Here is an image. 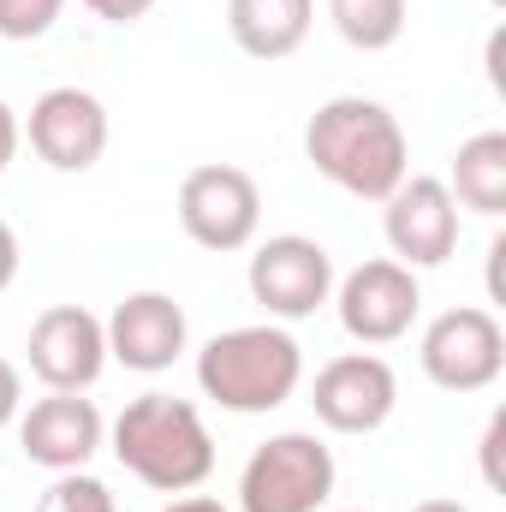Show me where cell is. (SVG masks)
Returning a JSON list of instances; mask_svg holds the SVG:
<instances>
[{"label":"cell","instance_id":"6da1fadb","mask_svg":"<svg viewBox=\"0 0 506 512\" xmlns=\"http://www.w3.org/2000/svg\"><path fill=\"white\" fill-rule=\"evenodd\" d=\"M304 155L310 167L364 197V203H387L399 191V179H411V143H405V126L370 102V96H334L310 114L304 126Z\"/></svg>","mask_w":506,"mask_h":512},{"label":"cell","instance_id":"7a4b0ae2","mask_svg":"<svg viewBox=\"0 0 506 512\" xmlns=\"http://www.w3.org/2000/svg\"><path fill=\"white\" fill-rule=\"evenodd\" d=\"M114 459L155 495H191L215 471V435L179 393H137L114 417Z\"/></svg>","mask_w":506,"mask_h":512},{"label":"cell","instance_id":"3957f363","mask_svg":"<svg viewBox=\"0 0 506 512\" xmlns=\"http://www.w3.org/2000/svg\"><path fill=\"white\" fill-rule=\"evenodd\" d=\"M298 382H304V346L274 322L227 328L197 352V387L239 417L280 411L298 393Z\"/></svg>","mask_w":506,"mask_h":512},{"label":"cell","instance_id":"277c9868","mask_svg":"<svg viewBox=\"0 0 506 512\" xmlns=\"http://www.w3.org/2000/svg\"><path fill=\"white\" fill-rule=\"evenodd\" d=\"M334 495V453L304 435H268L239 477V512H322Z\"/></svg>","mask_w":506,"mask_h":512},{"label":"cell","instance_id":"5b68a950","mask_svg":"<svg viewBox=\"0 0 506 512\" xmlns=\"http://www.w3.org/2000/svg\"><path fill=\"white\" fill-rule=\"evenodd\" d=\"M179 227L191 245L203 251H245L262 227V191L245 167H227V161H209V167H191L185 185H179Z\"/></svg>","mask_w":506,"mask_h":512},{"label":"cell","instance_id":"8992f818","mask_svg":"<svg viewBox=\"0 0 506 512\" xmlns=\"http://www.w3.org/2000/svg\"><path fill=\"white\" fill-rule=\"evenodd\" d=\"M423 376L447 393H483V387L501 382L506 370V334L495 322V310H447L423 328Z\"/></svg>","mask_w":506,"mask_h":512},{"label":"cell","instance_id":"52a82bcc","mask_svg":"<svg viewBox=\"0 0 506 512\" xmlns=\"http://www.w3.org/2000/svg\"><path fill=\"white\" fill-rule=\"evenodd\" d=\"M245 280H251V298L268 316L304 322V316H316L334 298V256L316 239H304V233H280V239L256 245Z\"/></svg>","mask_w":506,"mask_h":512},{"label":"cell","instance_id":"ba28073f","mask_svg":"<svg viewBox=\"0 0 506 512\" xmlns=\"http://www.w3.org/2000/svg\"><path fill=\"white\" fill-rule=\"evenodd\" d=\"M340 328L364 346H393L411 334L417 310H423V286L405 262L376 256V262H358L346 280H340Z\"/></svg>","mask_w":506,"mask_h":512},{"label":"cell","instance_id":"9c48e42d","mask_svg":"<svg viewBox=\"0 0 506 512\" xmlns=\"http://www.w3.org/2000/svg\"><path fill=\"white\" fill-rule=\"evenodd\" d=\"M30 370L48 393H84L108 370V334L84 304H48L30 322Z\"/></svg>","mask_w":506,"mask_h":512},{"label":"cell","instance_id":"30bf717a","mask_svg":"<svg viewBox=\"0 0 506 512\" xmlns=\"http://www.w3.org/2000/svg\"><path fill=\"white\" fill-rule=\"evenodd\" d=\"M387 245L393 262L405 268H441L459 251V203L447 191V179H399V191L387 197Z\"/></svg>","mask_w":506,"mask_h":512},{"label":"cell","instance_id":"8fae6325","mask_svg":"<svg viewBox=\"0 0 506 512\" xmlns=\"http://www.w3.org/2000/svg\"><path fill=\"white\" fill-rule=\"evenodd\" d=\"M310 405H316V417H322L328 429H340V435H370V429H381V423L393 417L399 382H393L387 358H376V352H346V358H334V364L316 370Z\"/></svg>","mask_w":506,"mask_h":512},{"label":"cell","instance_id":"7c38bea8","mask_svg":"<svg viewBox=\"0 0 506 512\" xmlns=\"http://www.w3.org/2000/svg\"><path fill=\"white\" fill-rule=\"evenodd\" d=\"M30 149L54 173H90L108 149V108L78 84L42 90L30 108Z\"/></svg>","mask_w":506,"mask_h":512},{"label":"cell","instance_id":"4fadbf2b","mask_svg":"<svg viewBox=\"0 0 506 512\" xmlns=\"http://www.w3.org/2000/svg\"><path fill=\"white\" fill-rule=\"evenodd\" d=\"M102 435H108V423H102V411L84 393H48L18 423L24 459L42 465V471H54V477L60 471H84L102 453Z\"/></svg>","mask_w":506,"mask_h":512},{"label":"cell","instance_id":"5bb4252c","mask_svg":"<svg viewBox=\"0 0 506 512\" xmlns=\"http://www.w3.org/2000/svg\"><path fill=\"white\" fill-rule=\"evenodd\" d=\"M102 334H108V358H120L137 376H161L185 352L191 322H185V310L167 292H131L126 304H114Z\"/></svg>","mask_w":506,"mask_h":512},{"label":"cell","instance_id":"9a60e30c","mask_svg":"<svg viewBox=\"0 0 506 512\" xmlns=\"http://www.w3.org/2000/svg\"><path fill=\"white\" fill-rule=\"evenodd\" d=\"M316 0H227V30L251 60H286L304 48Z\"/></svg>","mask_w":506,"mask_h":512},{"label":"cell","instance_id":"2e32d148","mask_svg":"<svg viewBox=\"0 0 506 512\" xmlns=\"http://www.w3.org/2000/svg\"><path fill=\"white\" fill-rule=\"evenodd\" d=\"M447 191H453L459 209H477L489 221L506 215V131H477V137L459 143Z\"/></svg>","mask_w":506,"mask_h":512},{"label":"cell","instance_id":"e0dca14e","mask_svg":"<svg viewBox=\"0 0 506 512\" xmlns=\"http://www.w3.org/2000/svg\"><path fill=\"white\" fill-rule=\"evenodd\" d=\"M328 18L358 54H381L405 36V0H328Z\"/></svg>","mask_w":506,"mask_h":512},{"label":"cell","instance_id":"ac0fdd59","mask_svg":"<svg viewBox=\"0 0 506 512\" xmlns=\"http://www.w3.org/2000/svg\"><path fill=\"white\" fill-rule=\"evenodd\" d=\"M36 512H120L114 507V489L90 471H60L48 483V495L36 501Z\"/></svg>","mask_w":506,"mask_h":512},{"label":"cell","instance_id":"d6986e66","mask_svg":"<svg viewBox=\"0 0 506 512\" xmlns=\"http://www.w3.org/2000/svg\"><path fill=\"white\" fill-rule=\"evenodd\" d=\"M66 0H0V36L6 42H36L60 24Z\"/></svg>","mask_w":506,"mask_h":512},{"label":"cell","instance_id":"ffe728a7","mask_svg":"<svg viewBox=\"0 0 506 512\" xmlns=\"http://www.w3.org/2000/svg\"><path fill=\"white\" fill-rule=\"evenodd\" d=\"M84 6H90L102 24H137V18H143L155 0H84Z\"/></svg>","mask_w":506,"mask_h":512},{"label":"cell","instance_id":"44dd1931","mask_svg":"<svg viewBox=\"0 0 506 512\" xmlns=\"http://www.w3.org/2000/svg\"><path fill=\"white\" fill-rule=\"evenodd\" d=\"M18 405H24V382H18V370L0 358V429L18 417Z\"/></svg>","mask_w":506,"mask_h":512},{"label":"cell","instance_id":"7402d4cb","mask_svg":"<svg viewBox=\"0 0 506 512\" xmlns=\"http://www.w3.org/2000/svg\"><path fill=\"white\" fill-rule=\"evenodd\" d=\"M12 280H18V233L0 221V292H6Z\"/></svg>","mask_w":506,"mask_h":512},{"label":"cell","instance_id":"603a6c76","mask_svg":"<svg viewBox=\"0 0 506 512\" xmlns=\"http://www.w3.org/2000/svg\"><path fill=\"white\" fill-rule=\"evenodd\" d=\"M18 137H24V131H18V114L0 102V173H6V167H12V155H18Z\"/></svg>","mask_w":506,"mask_h":512},{"label":"cell","instance_id":"cb8c5ba5","mask_svg":"<svg viewBox=\"0 0 506 512\" xmlns=\"http://www.w3.org/2000/svg\"><path fill=\"white\" fill-rule=\"evenodd\" d=\"M501 429H506V417H495L489 435H483V477H489V483H501V465H495V453H501Z\"/></svg>","mask_w":506,"mask_h":512},{"label":"cell","instance_id":"d4e9b609","mask_svg":"<svg viewBox=\"0 0 506 512\" xmlns=\"http://www.w3.org/2000/svg\"><path fill=\"white\" fill-rule=\"evenodd\" d=\"M161 512H227L215 495H185V501H173V507H161Z\"/></svg>","mask_w":506,"mask_h":512},{"label":"cell","instance_id":"484cf974","mask_svg":"<svg viewBox=\"0 0 506 512\" xmlns=\"http://www.w3.org/2000/svg\"><path fill=\"white\" fill-rule=\"evenodd\" d=\"M411 512H471V507H459V501H417Z\"/></svg>","mask_w":506,"mask_h":512},{"label":"cell","instance_id":"4316f807","mask_svg":"<svg viewBox=\"0 0 506 512\" xmlns=\"http://www.w3.org/2000/svg\"><path fill=\"white\" fill-rule=\"evenodd\" d=\"M495 6H501V0H495Z\"/></svg>","mask_w":506,"mask_h":512}]
</instances>
